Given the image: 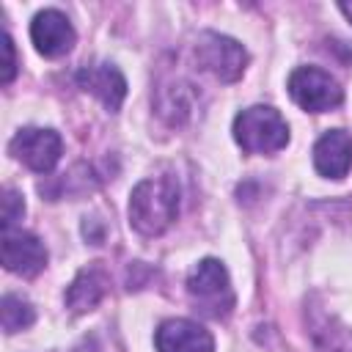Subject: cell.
Returning <instances> with one entry per match:
<instances>
[{
	"label": "cell",
	"instance_id": "obj_1",
	"mask_svg": "<svg viewBox=\"0 0 352 352\" xmlns=\"http://www.w3.org/2000/svg\"><path fill=\"white\" fill-rule=\"evenodd\" d=\"M179 214V184L170 176L143 179L129 198V223L143 236L162 234Z\"/></svg>",
	"mask_w": 352,
	"mask_h": 352
},
{
	"label": "cell",
	"instance_id": "obj_6",
	"mask_svg": "<svg viewBox=\"0 0 352 352\" xmlns=\"http://www.w3.org/2000/svg\"><path fill=\"white\" fill-rule=\"evenodd\" d=\"M11 154L25 162L30 170L36 173H47L58 165L60 160V151H63V140L58 132L52 129H41V126H25L19 129L11 143H8Z\"/></svg>",
	"mask_w": 352,
	"mask_h": 352
},
{
	"label": "cell",
	"instance_id": "obj_3",
	"mask_svg": "<svg viewBox=\"0 0 352 352\" xmlns=\"http://www.w3.org/2000/svg\"><path fill=\"white\" fill-rule=\"evenodd\" d=\"M187 294L204 316L223 319L234 308V289L226 267L217 258H204L187 278Z\"/></svg>",
	"mask_w": 352,
	"mask_h": 352
},
{
	"label": "cell",
	"instance_id": "obj_8",
	"mask_svg": "<svg viewBox=\"0 0 352 352\" xmlns=\"http://www.w3.org/2000/svg\"><path fill=\"white\" fill-rule=\"evenodd\" d=\"M0 256H3V267L8 272L25 275V278L41 272L47 264V250H44L41 239L28 231H3Z\"/></svg>",
	"mask_w": 352,
	"mask_h": 352
},
{
	"label": "cell",
	"instance_id": "obj_15",
	"mask_svg": "<svg viewBox=\"0 0 352 352\" xmlns=\"http://www.w3.org/2000/svg\"><path fill=\"white\" fill-rule=\"evenodd\" d=\"M3 69H0V82L3 85H8L11 80H14V74H16V55H14V41H11V36L8 33H3Z\"/></svg>",
	"mask_w": 352,
	"mask_h": 352
},
{
	"label": "cell",
	"instance_id": "obj_12",
	"mask_svg": "<svg viewBox=\"0 0 352 352\" xmlns=\"http://www.w3.org/2000/svg\"><path fill=\"white\" fill-rule=\"evenodd\" d=\"M107 292V275L102 267H85L77 272V278L72 280L69 292H66V305L74 314H85L91 308L99 305V300Z\"/></svg>",
	"mask_w": 352,
	"mask_h": 352
},
{
	"label": "cell",
	"instance_id": "obj_11",
	"mask_svg": "<svg viewBox=\"0 0 352 352\" xmlns=\"http://www.w3.org/2000/svg\"><path fill=\"white\" fill-rule=\"evenodd\" d=\"M314 165L327 179H344L352 168V138L344 129L324 132L314 146Z\"/></svg>",
	"mask_w": 352,
	"mask_h": 352
},
{
	"label": "cell",
	"instance_id": "obj_2",
	"mask_svg": "<svg viewBox=\"0 0 352 352\" xmlns=\"http://www.w3.org/2000/svg\"><path fill=\"white\" fill-rule=\"evenodd\" d=\"M234 140L248 154H272L289 143V126L278 110L256 104L234 118Z\"/></svg>",
	"mask_w": 352,
	"mask_h": 352
},
{
	"label": "cell",
	"instance_id": "obj_5",
	"mask_svg": "<svg viewBox=\"0 0 352 352\" xmlns=\"http://www.w3.org/2000/svg\"><path fill=\"white\" fill-rule=\"evenodd\" d=\"M289 94L308 113L333 110L344 99L341 85L327 72H322L316 66H300V69H294L292 77H289Z\"/></svg>",
	"mask_w": 352,
	"mask_h": 352
},
{
	"label": "cell",
	"instance_id": "obj_14",
	"mask_svg": "<svg viewBox=\"0 0 352 352\" xmlns=\"http://www.w3.org/2000/svg\"><path fill=\"white\" fill-rule=\"evenodd\" d=\"M22 214H25V201H22V195H19L16 190L6 187V192H3V231H11V226H14L16 220H22Z\"/></svg>",
	"mask_w": 352,
	"mask_h": 352
},
{
	"label": "cell",
	"instance_id": "obj_13",
	"mask_svg": "<svg viewBox=\"0 0 352 352\" xmlns=\"http://www.w3.org/2000/svg\"><path fill=\"white\" fill-rule=\"evenodd\" d=\"M0 319H3L6 333H16V330H25V327L33 324L36 311L28 300H22L16 294H6L3 302H0Z\"/></svg>",
	"mask_w": 352,
	"mask_h": 352
},
{
	"label": "cell",
	"instance_id": "obj_10",
	"mask_svg": "<svg viewBox=\"0 0 352 352\" xmlns=\"http://www.w3.org/2000/svg\"><path fill=\"white\" fill-rule=\"evenodd\" d=\"M82 91H91L107 110H118L126 96V80L113 63H91L77 72Z\"/></svg>",
	"mask_w": 352,
	"mask_h": 352
},
{
	"label": "cell",
	"instance_id": "obj_4",
	"mask_svg": "<svg viewBox=\"0 0 352 352\" xmlns=\"http://www.w3.org/2000/svg\"><path fill=\"white\" fill-rule=\"evenodd\" d=\"M195 60H198L201 69H206L209 74H214L220 82H234L245 72L248 52H245V47L239 41L206 30V33L198 36Z\"/></svg>",
	"mask_w": 352,
	"mask_h": 352
},
{
	"label": "cell",
	"instance_id": "obj_9",
	"mask_svg": "<svg viewBox=\"0 0 352 352\" xmlns=\"http://www.w3.org/2000/svg\"><path fill=\"white\" fill-rule=\"evenodd\" d=\"M157 352H214V338L192 319H168L154 336Z\"/></svg>",
	"mask_w": 352,
	"mask_h": 352
},
{
	"label": "cell",
	"instance_id": "obj_7",
	"mask_svg": "<svg viewBox=\"0 0 352 352\" xmlns=\"http://www.w3.org/2000/svg\"><path fill=\"white\" fill-rule=\"evenodd\" d=\"M30 38L44 58H60V55L72 52L77 33H74L72 22L66 19V14H60L58 8H44L33 16Z\"/></svg>",
	"mask_w": 352,
	"mask_h": 352
},
{
	"label": "cell",
	"instance_id": "obj_16",
	"mask_svg": "<svg viewBox=\"0 0 352 352\" xmlns=\"http://www.w3.org/2000/svg\"><path fill=\"white\" fill-rule=\"evenodd\" d=\"M338 8H341V11H344V14L349 16V22H352V3H341Z\"/></svg>",
	"mask_w": 352,
	"mask_h": 352
}]
</instances>
